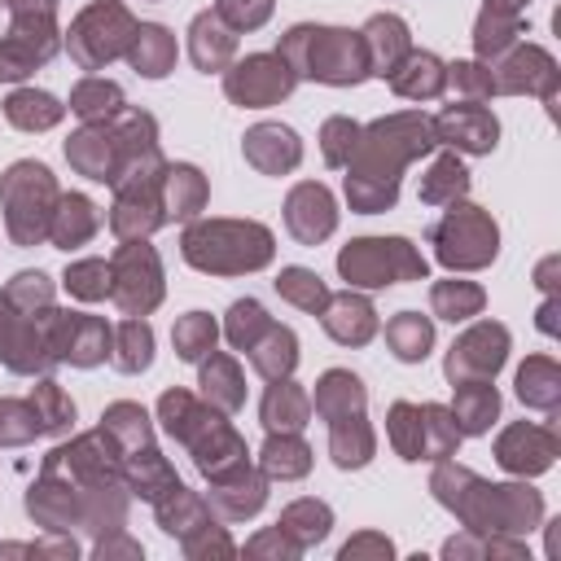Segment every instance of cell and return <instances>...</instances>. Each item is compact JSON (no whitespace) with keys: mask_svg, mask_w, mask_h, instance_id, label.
Instances as JSON below:
<instances>
[{"mask_svg":"<svg viewBox=\"0 0 561 561\" xmlns=\"http://www.w3.org/2000/svg\"><path fill=\"white\" fill-rule=\"evenodd\" d=\"M280 57L294 75L320 79V83H359L368 75L364 39L333 26H294L280 39Z\"/></svg>","mask_w":561,"mask_h":561,"instance_id":"6da1fadb","label":"cell"},{"mask_svg":"<svg viewBox=\"0 0 561 561\" xmlns=\"http://www.w3.org/2000/svg\"><path fill=\"white\" fill-rule=\"evenodd\" d=\"M184 259L202 272H254L272 259L263 224H197L184 232Z\"/></svg>","mask_w":561,"mask_h":561,"instance_id":"7a4b0ae2","label":"cell"},{"mask_svg":"<svg viewBox=\"0 0 561 561\" xmlns=\"http://www.w3.org/2000/svg\"><path fill=\"white\" fill-rule=\"evenodd\" d=\"M337 272L351 285H394V280H421L425 276V259L403 241V237H364L351 241L337 254Z\"/></svg>","mask_w":561,"mask_h":561,"instance_id":"3957f363","label":"cell"},{"mask_svg":"<svg viewBox=\"0 0 561 561\" xmlns=\"http://www.w3.org/2000/svg\"><path fill=\"white\" fill-rule=\"evenodd\" d=\"M0 197H4V224L13 232L18 245H35L44 237V219L53 210H44V202L57 197L53 175L44 162H13L0 180Z\"/></svg>","mask_w":561,"mask_h":561,"instance_id":"277c9868","label":"cell"},{"mask_svg":"<svg viewBox=\"0 0 561 561\" xmlns=\"http://www.w3.org/2000/svg\"><path fill=\"white\" fill-rule=\"evenodd\" d=\"M430 241H434V254L447 263V267H482L495 259V224L478 210V206H456L430 228Z\"/></svg>","mask_w":561,"mask_h":561,"instance_id":"5b68a950","label":"cell"},{"mask_svg":"<svg viewBox=\"0 0 561 561\" xmlns=\"http://www.w3.org/2000/svg\"><path fill=\"white\" fill-rule=\"evenodd\" d=\"M131 13L114 0H96L92 9H83L70 26V57L83 66V70H96L105 66L110 57H118L127 44H131Z\"/></svg>","mask_w":561,"mask_h":561,"instance_id":"8992f818","label":"cell"},{"mask_svg":"<svg viewBox=\"0 0 561 561\" xmlns=\"http://www.w3.org/2000/svg\"><path fill=\"white\" fill-rule=\"evenodd\" d=\"M110 294L118 298V307L127 316H145L149 307H158L162 298V267L153 245H123L114 267H110Z\"/></svg>","mask_w":561,"mask_h":561,"instance_id":"52a82bcc","label":"cell"},{"mask_svg":"<svg viewBox=\"0 0 561 561\" xmlns=\"http://www.w3.org/2000/svg\"><path fill=\"white\" fill-rule=\"evenodd\" d=\"M57 53L53 18H13V31L0 39V83L26 79Z\"/></svg>","mask_w":561,"mask_h":561,"instance_id":"ba28073f","label":"cell"},{"mask_svg":"<svg viewBox=\"0 0 561 561\" xmlns=\"http://www.w3.org/2000/svg\"><path fill=\"white\" fill-rule=\"evenodd\" d=\"M294 79L298 75L289 70V61L280 53L276 57L259 53V57H245L237 70H228L224 88H228V96L237 105H272V101H280L294 88Z\"/></svg>","mask_w":561,"mask_h":561,"instance_id":"9c48e42d","label":"cell"},{"mask_svg":"<svg viewBox=\"0 0 561 561\" xmlns=\"http://www.w3.org/2000/svg\"><path fill=\"white\" fill-rule=\"evenodd\" d=\"M504 351H508V329L504 324H478L469 329L451 355H447V377L460 386V381H491L495 368L504 364Z\"/></svg>","mask_w":561,"mask_h":561,"instance_id":"30bf717a","label":"cell"},{"mask_svg":"<svg viewBox=\"0 0 561 561\" xmlns=\"http://www.w3.org/2000/svg\"><path fill=\"white\" fill-rule=\"evenodd\" d=\"M430 131H434L438 140L465 149V153H491V149H495V136H500V123H495V114L482 110V105H451V110H443V114L434 118Z\"/></svg>","mask_w":561,"mask_h":561,"instance_id":"8fae6325","label":"cell"},{"mask_svg":"<svg viewBox=\"0 0 561 561\" xmlns=\"http://www.w3.org/2000/svg\"><path fill=\"white\" fill-rule=\"evenodd\" d=\"M285 224L289 232L302 241V245H316L333 232L337 224V210H333V197L324 184H298L289 193V206H285Z\"/></svg>","mask_w":561,"mask_h":561,"instance_id":"7c38bea8","label":"cell"},{"mask_svg":"<svg viewBox=\"0 0 561 561\" xmlns=\"http://www.w3.org/2000/svg\"><path fill=\"white\" fill-rule=\"evenodd\" d=\"M324 329L342 346H364L377 333V311H373L368 298H359V294L346 289V294H337V298L324 302Z\"/></svg>","mask_w":561,"mask_h":561,"instance_id":"4fadbf2b","label":"cell"},{"mask_svg":"<svg viewBox=\"0 0 561 561\" xmlns=\"http://www.w3.org/2000/svg\"><path fill=\"white\" fill-rule=\"evenodd\" d=\"M245 158H250L259 171L280 175V171H289V167L302 158V145H298V136H294L289 127H280V123H259L254 131H245Z\"/></svg>","mask_w":561,"mask_h":561,"instance_id":"5bb4252c","label":"cell"},{"mask_svg":"<svg viewBox=\"0 0 561 561\" xmlns=\"http://www.w3.org/2000/svg\"><path fill=\"white\" fill-rule=\"evenodd\" d=\"M359 39H364L368 66H373L377 75H390V70L408 57V48H412L408 26H403V18H394V13H377V18H368V26H364Z\"/></svg>","mask_w":561,"mask_h":561,"instance_id":"9a60e30c","label":"cell"},{"mask_svg":"<svg viewBox=\"0 0 561 561\" xmlns=\"http://www.w3.org/2000/svg\"><path fill=\"white\" fill-rule=\"evenodd\" d=\"M162 219L167 215H162V206H158V197H153L149 184H118V206L110 215V224H114L118 237H145Z\"/></svg>","mask_w":561,"mask_h":561,"instance_id":"2e32d148","label":"cell"},{"mask_svg":"<svg viewBox=\"0 0 561 561\" xmlns=\"http://www.w3.org/2000/svg\"><path fill=\"white\" fill-rule=\"evenodd\" d=\"M232 48H237V39H232V31L224 26V18L219 13H197L193 18V26H188V53H193V61H197V70H224L228 66V57H232Z\"/></svg>","mask_w":561,"mask_h":561,"instance_id":"e0dca14e","label":"cell"},{"mask_svg":"<svg viewBox=\"0 0 561 561\" xmlns=\"http://www.w3.org/2000/svg\"><path fill=\"white\" fill-rule=\"evenodd\" d=\"M127 57H131V66H136L145 79H162V75L175 66V39H171V31H167V26L145 22V26H136V31H131Z\"/></svg>","mask_w":561,"mask_h":561,"instance_id":"ac0fdd59","label":"cell"},{"mask_svg":"<svg viewBox=\"0 0 561 561\" xmlns=\"http://www.w3.org/2000/svg\"><path fill=\"white\" fill-rule=\"evenodd\" d=\"M500 465L517 473H539L552 465V438L535 425H517L500 438Z\"/></svg>","mask_w":561,"mask_h":561,"instance_id":"d6986e66","label":"cell"},{"mask_svg":"<svg viewBox=\"0 0 561 561\" xmlns=\"http://www.w3.org/2000/svg\"><path fill=\"white\" fill-rule=\"evenodd\" d=\"M66 158H70L83 175H92V180H101V184L114 180V136H110V131L88 127V131L70 136V140H66Z\"/></svg>","mask_w":561,"mask_h":561,"instance_id":"ffe728a7","label":"cell"},{"mask_svg":"<svg viewBox=\"0 0 561 561\" xmlns=\"http://www.w3.org/2000/svg\"><path fill=\"white\" fill-rule=\"evenodd\" d=\"M162 188H167V197H162L167 219H188V215H197L202 202H206V180H202V171H197V167H184V162L162 171Z\"/></svg>","mask_w":561,"mask_h":561,"instance_id":"44dd1931","label":"cell"},{"mask_svg":"<svg viewBox=\"0 0 561 561\" xmlns=\"http://www.w3.org/2000/svg\"><path fill=\"white\" fill-rule=\"evenodd\" d=\"M504 70H508V75H500L495 88L522 92V88H539V83H543V96L552 101V79H557V70H552V57H548L543 48H517Z\"/></svg>","mask_w":561,"mask_h":561,"instance_id":"7402d4cb","label":"cell"},{"mask_svg":"<svg viewBox=\"0 0 561 561\" xmlns=\"http://www.w3.org/2000/svg\"><path fill=\"white\" fill-rule=\"evenodd\" d=\"M443 83H447V70H443V61L434 53H408L403 70H390V88L399 96H416V101L421 96H438Z\"/></svg>","mask_w":561,"mask_h":561,"instance_id":"603a6c76","label":"cell"},{"mask_svg":"<svg viewBox=\"0 0 561 561\" xmlns=\"http://www.w3.org/2000/svg\"><path fill=\"white\" fill-rule=\"evenodd\" d=\"M359 408H364V381H359L355 373L333 368V373L320 377V386H316V412H320L324 421L351 416V412H359Z\"/></svg>","mask_w":561,"mask_h":561,"instance_id":"cb8c5ba5","label":"cell"},{"mask_svg":"<svg viewBox=\"0 0 561 561\" xmlns=\"http://www.w3.org/2000/svg\"><path fill=\"white\" fill-rule=\"evenodd\" d=\"M495 412H500V394H495V386H486V381H460V390H456V408H451L460 434H482V430L495 421Z\"/></svg>","mask_w":561,"mask_h":561,"instance_id":"d4e9b609","label":"cell"},{"mask_svg":"<svg viewBox=\"0 0 561 561\" xmlns=\"http://www.w3.org/2000/svg\"><path fill=\"white\" fill-rule=\"evenodd\" d=\"M61 114H66V105H61L53 92H35V88L13 92V96L4 101V118H9L13 127H22V131H44V127L61 123Z\"/></svg>","mask_w":561,"mask_h":561,"instance_id":"484cf974","label":"cell"},{"mask_svg":"<svg viewBox=\"0 0 561 561\" xmlns=\"http://www.w3.org/2000/svg\"><path fill=\"white\" fill-rule=\"evenodd\" d=\"M386 342H390L394 359L421 364V359L430 355V346H434V324H430L425 316H416V311H399V316L386 324Z\"/></svg>","mask_w":561,"mask_h":561,"instance_id":"4316f807","label":"cell"},{"mask_svg":"<svg viewBox=\"0 0 561 561\" xmlns=\"http://www.w3.org/2000/svg\"><path fill=\"white\" fill-rule=\"evenodd\" d=\"M250 364L263 373V377H289V368L298 364V337L285 329V324H267V333L250 346Z\"/></svg>","mask_w":561,"mask_h":561,"instance_id":"83f0119b","label":"cell"},{"mask_svg":"<svg viewBox=\"0 0 561 561\" xmlns=\"http://www.w3.org/2000/svg\"><path fill=\"white\" fill-rule=\"evenodd\" d=\"M96 224H101L96 206L88 197L70 193V197H61V210H53V241L61 250H75V245H83L96 232Z\"/></svg>","mask_w":561,"mask_h":561,"instance_id":"f1b7e54d","label":"cell"},{"mask_svg":"<svg viewBox=\"0 0 561 561\" xmlns=\"http://www.w3.org/2000/svg\"><path fill=\"white\" fill-rule=\"evenodd\" d=\"M517 399H522L526 408H543V412H552V408H557V399H561L557 364H552V359H543V355L526 359V364L517 368Z\"/></svg>","mask_w":561,"mask_h":561,"instance_id":"f546056e","label":"cell"},{"mask_svg":"<svg viewBox=\"0 0 561 561\" xmlns=\"http://www.w3.org/2000/svg\"><path fill=\"white\" fill-rule=\"evenodd\" d=\"M70 110L83 118V123H105L114 114H123V88L110 83V79H83L75 92H70Z\"/></svg>","mask_w":561,"mask_h":561,"instance_id":"4dcf8cb0","label":"cell"},{"mask_svg":"<svg viewBox=\"0 0 561 561\" xmlns=\"http://www.w3.org/2000/svg\"><path fill=\"white\" fill-rule=\"evenodd\" d=\"M465 188H469L465 162H460L456 153H443V158L430 167V175L421 180V202H425V206H447V202L465 197Z\"/></svg>","mask_w":561,"mask_h":561,"instance_id":"1f68e13d","label":"cell"},{"mask_svg":"<svg viewBox=\"0 0 561 561\" xmlns=\"http://www.w3.org/2000/svg\"><path fill=\"white\" fill-rule=\"evenodd\" d=\"M368 456H373V434H368L364 416L359 412L337 416L333 421V460H337V469H359V465H368Z\"/></svg>","mask_w":561,"mask_h":561,"instance_id":"d6a6232c","label":"cell"},{"mask_svg":"<svg viewBox=\"0 0 561 561\" xmlns=\"http://www.w3.org/2000/svg\"><path fill=\"white\" fill-rule=\"evenodd\" d=\"M302 421H307V394L294 381L276 377V386L263 399V425L267 430H298Z\"/></svg>","mask_w":561,"mask_h":561,"instance_id":"836d02e7","label":"cell"},{"mask_svg":"<svg viewBox=\"0 0 561 561\" xmlns=\"http://www.w3.org/2000/svg\"><path fill=\"white\" fill-rule=\"evenodd\" d=\"M430 302H434V311L443 316V320H469V316H478L482 311V289L473 285V280H438L434 289H430Z\"/></svg>","mask_w":561,"mask_h":561,"instance_id":"e575fe53","label":"cell"},{"mask_svg":"<svg viewBox=\"0 0 561 561\" xmlns=\"http://www.w3.org/2000/svg\"><path fill=\"white\" fill-rule=\"evenodd\" d=\"M114 364H118L123 373H145V368L153 364V329H149L140 316H131V320L118 329Z\"/></svg>","mask_w":561,"mask_h":561,"instance_id":"d590c367","label":"cell"},{"mask_svg":"<svg viewBox=\"0 0 561 561\" xmlns=\"http://www.w3.org/2000/svg\"><path fill=\"white\" fill-rule=\"evenodd\" d=\"M202 390H206L210 403H219V408H228V412L245 399L241 373H237V364L224 359V355H210V364H202Z\"/></svg>","mask_w":561,"mask_h":561,"instance_id":"8d00e7d4","label":"cell"},{"mask_svg":"<svg viewBox=\"0 0 561 561\" xmlns=\"http://www.w3.org/2000/svg\"><path fill=\"white\" fill-rule=\"evenodd\" d=\"M276 294L289 298V302L302 307V311H324V302H329L324 280H320L316 272H307V267H285V272L276 276Z\"/></svg>","mask_w":561,"mask_h":561,"instance_id":"74e56055","label":"cell"},{"mask_svg":"<svg viewBox=\"0 0 561 561\" xmlns=\"http://www.w3.org/2000/svg\"><path fill=\"white\" fill-rule=\"evenodd\" d=\"M215 333H219V329H215V320H210L206 311H188V316L175 324V333H171V337H175V355L188 359V364H197L206 351H215Z\"/></svg>","mask_w":561,"mask_h":561,"instance_id":"f35d334b","label":"cell"},{"mask_svg":"<svg viewBox=\"0 0 561 561\" xmlns=\"http://www.w3.org/2000/svg\"><path fill=\"white\" fill-rule=\"evenodd\" d=\"M267 311L254 302V298H237L232 307H228V342L232 346H241V351H250L263 333H267Z\"/></svg>","mask_w":561,"mask_h":561,"instance_id":"ab89813d","label":"cell"},{"mask_svg":"<svg viewBox=\"0 0 561 561\" xmlns=\"http://www.w3.org/2000/svg\"><path fill=\"white\" fill-rule=\"evenodd\" d=\"M61 280H66V289H70L75 298L96 302V298L110 294V263H105V259H79V263L66 267Z\"/></svg>","mask_w":561,"mask_h":561,"instance_id":"60d3db41","label":"cell"},{"mask_svg":"<svg viewBox=\"0 0 561 561\" xmlns=\"http://www.w3.org/2000/svg\"><path fill=\"white\" fill-rule=\"evenodd\" d=\"M390 438H394V447H399L403 460H421V456H425L421 408H412V403H394V408H390Z\"/></svg>","mask_w":561,"mask_h":561,"instance_id":"b9f144b4","label":"cell"},{"mask_svg":"<svg viewBox=\"0 0 561 561\" xmlns=\"http://www.w3.org/2000/svg\"><path fill=\"white\" fill-rule=\"evenodd\" d=\"M307 447L298 443V438H289V434H280V438H267V447H263V469L267 473H280V478H302L307 473Z\"/></svg>","mask_w":561,"mask_h":561,"instance_id":"7bdbcfd3","label":"cell"},{"mask_svg":"<svg viewBox=\"0 0 561 561\" xmlns=\"http://www.w3.org/2000/svg\"><path fill=\"white\" fill-rule=\"evenodd\" d=\"M517 35V13H504V9H486L478 18V31H473V44L482 57H495L508 39Z\"/></svg>","mask_w":561,"mask_h":561,"instance_id":"ee69618b","label":"cell"},{"mask_svg":"<svg viewBox=\"0 0 561 561\" xmlns=\"http://www.w3.org/2000/svg\"><path fill=\"white\" fill-rule=\"evenodd\" d=\"M320 149H324V162L329 167H346L351 158H355V149H359V127L351 123V118H329L324 123V131H320Z\"/></svg>","mask_w":561,"mask_h":561,"instance_id":"f6af8a7d","label":"cell"},{"mask_svg":"<svg viewBox=\"0 0 561 561\" xmlns=\"http://www.w3.org/2000/svg\"><path fill=\"white\" fill-rule=\"evenodd\" d=\"M35 421H44V430H66L75 421V403L57 390V381L35 386Z\"/></svg>","mask_w":561,"mask_h":561,"instance_id":"bcb514c9","label":"cell"},{"mask_svg":"<svg viewBox=\"0 0 561 561\" xmlns=\"http://www.w3.org/2000/svg\"><path fill=\"white\" fill-rule=\"evenodd\" d=\"M101 421H105L114 434H127L131 443H149V416H145L136 403H114Z\"/></svg>","mask_w":561,"mask_h":561,"instance_id":"7dc6e473","label":"cell"},{"mask_svg":"<svg viewBox=\"0 0 561 561\" xmlns=\"http://www.w3.org/2000/svg\"><path fill=\"white\" fill-rule=\"evenodd\" d=\"M219 18H228L237 31H254V26H263L267 22V13H272V0H219V9H215Z\"/></svg>","mask_w":561,"mask_h":561,"instance_id":"c3c4849f","label":"cell"},{"mask_svg":"<svg viewBox=\"0 0 561 561\" xmlns=\"http://www.w3.org/2000/svg\"><path fill=\"white\" fill-rule=\"evenodd\" d=\"M39 425H35V412L31 408H22V403H13V399H4L0 403V443H22V438H31Z\"/></svg>","mask_w":561,"mask_h":561,"instance_id":"681fc988","label":"cell"},{"mask_svg":"<svg viewBox=\"0 0 561 561\" xmlns=\"http://www.w3.org/2000/svg\"><path fill=\"white\" fill-rule=\"evenodd\" d=\"M447 70H451V83H456L460 92H469V96H491V92H495V75L482 70L478 61H456V66H447Z\"/></svg>","mask_w":561,"mask_h":561,"instance_id":"f907efd6","label":"cell"},{"mask_svg":"<svg viewBox=\"0 0 561 561\" xmlns=\"http://www.w3.org/2000/svg\"><path fill=\"white\" fill-rule=\"evenodd\" d=\"M4 298H9V302H22V307H35V302H48L53 289H48V276H44V272H18Z\"/></svg>","mask_w":561,"mask_h":561,"instance_id":"816d5d0a","label":"cell"},{"mask_svg":"<svg viewBox=\"0 0 561 561\" xmlns=\"http://www.w3.org/2000/svg\"><path fill=\"white\" fill-rule=\"evenodd\" d=\"M13 18H53L57 0H9Z\"/></svg>","mask_w":561,"mask_h":561,"instance_id":"f5cc1de1","label":"cell"}]
</instances>
